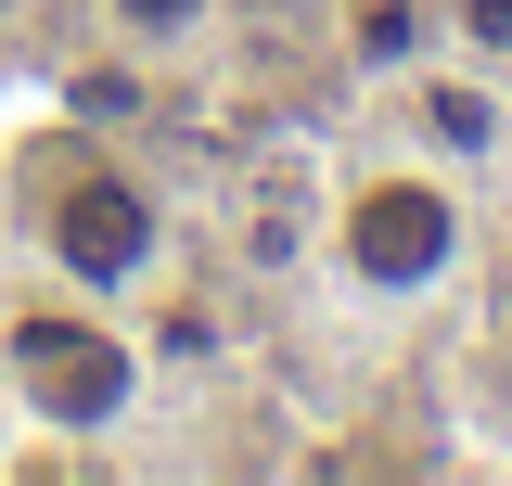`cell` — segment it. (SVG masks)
<instances>
[{"label":"cell","instance_id":"3957f363","mask_svg":"<svg viewBox=\"0 0 512 486\" xmlns=\"http://www.w3.org/2000/svg\"><path fill=\"white\" fill-rule=\"evenodd\" d=\"M448 256H461V205H448L436 180H359L346 192V269L372 282V295H423V282H448Z\"/></svg>","mask_w":512,"mask_h":486},{"label":"cell","instance_id":"8992f818","mask_svg":"<svg viewBox=\"0 0 512 486\" xmlns=\"http://www.w3.org/2000/svg\"><path fill=\"white\" fill-rule=\"evenodd\" d=\"M103 13H116L128 39H141V52H167V39H192V26H205L218 0H103Z\"/></svg>","mask_w":512,"mask_h":486},{"label":"cell","instance_id":"6da1fadb","mask_svg":"<svg viewBox=\"0 0 512 486\" xmlns=\"http://www.w3.org/2000/svg\"><path fill=\"white\" fill-rule=\"evenodd\" d=\"M39 243H52V269L77 295H116V282L154 269V192L128 180V167H103V154H64L52 205H39Z\"/></svg>","mask_w":512,"mask_h":486},{"label":"cell","instance_id":"ba28073f","mask_svg":"<svg viewBox=\"0 0 512 486\" xmlns=\"http://www.w3.org/2000/svg\"><path fill=\"white\" fill-rule=\"evenodd\" d=\"M0 13H13V0H0Z\"/></svg>","mask_w":512,"mask_h":486},{"label":"cell","instance_id":"7a4b0ae2","mask_svg":"<svg viewBox=\"0 0 512 486\" xmlns=\"http://www.w3.org/2000/svg\"><path fill=\"white\" fill-rule=\"evenodd\" d=\"M13 384H26V410L39 423H116L128 384H141V359H128L103 320H77V307H13Z\"/></svg>","mask_w":512,"mask_h":486},{"label":"cell","instance_id":"5b68a950","mask_svg":"<svg viewBox=\"0 0 512 486\" xmlns=\"http://www.w3.org/2000/svg\"><path fill=\"white\" fill-rule=\"evenodd\" d=\"M423 128H436V141H448V154H500V103H487V90H436V103H423Z\"/></svg>","mask_w":512,"mask_h":486},{"label":"cell","instance_id":"277c9868","mask_svg":"<svg viewBox=\"0 0 512 486\" xmlns=\"http://www.w3.org/2000/svg\"><path fill=\"white\" fill-rule=\"evenodd\" d=\"M423 39H436L423 0H346V52L359 64H423Z\"/></svg>","mask_w":512,"mask_h":486},{"label":"cell","instance_id":"52a82bcc","mask_svg":"<svg viewBox=\"0 0 512 486\" xmlns=\"http://www.w3.org/2000/svg\"><path fill=\"white\" fill-rule=\"evenodd\" d=\"M448 26H461L474 52H512V0H448Z\"/></svg>","mask_w":512,"mask_h":486}]
</instances>
